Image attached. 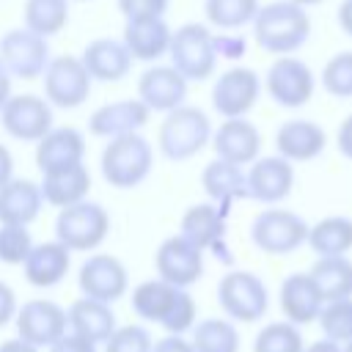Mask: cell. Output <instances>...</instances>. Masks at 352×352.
<instances>
[{"label": "cell", "instance_id": "cell-1", "mask_svg": "<svg viewBox=\"0 0 352 352\" xmlns=\"http://www.w3.org/2000/svg\"><path fill=\"white\" fill-rule=\"evenodd\" d=\"M253 38L270 55H294L311 36V16L292 0H272L258 6L253 16Z\"/></svg>", "mask_w": 352, "mask_h": 352}, {"label": "cell", "instance_id": "cell-2", "mask_svg": "<svg viewBox=\"0 0 352 352\" xmlns=\"http://www.w3.org/2000/svg\"><path fill=\"white\" fill-rule=\"evenodd\" d=\"M102 179L116 190H132L143 184L154 170V146L140 132L110 138L99 157Z\"/></svg>", "mask_w": 352, "mask_h": 352}, {"label": "cell", "instance_id": "cell-3", "mask_svg": "<svg viewBox=\"0 0 352 352\" xmlns=\"http://www.w3.org/2000/svg\"><path fill=\"white\" fill-rule=\"evenodd\" d=\"M212 143V121L195 104H179L176 110L165 113L157 129V148L170 162L192 160Z\"/></svg>", "mask_w": 352, "mask_h": 352}, {"label": "cell", "instance_id": "cell-4", "mask_svg": "<svg viewBox=\"0 0 352 352\" xmlns=\"http://www.w3.org/2000/svg\"><path fill=\"white\" fill-rule=\"evenodd\" d=\"M170 66L187 80V82H204L217 69V52H214V33L201 22H184L170 33L168 47Z\"/></svg>", "mask_w": 352, "mask_h": 352}, {"label": "cell", "instance_id": "cell-5", "mask_svg": "<svg viewBox=\"0 0 352 352\" xmlns=\"http://www.w3.org/2000/svg\"><path fill=\"white\" fill-rule=\"evenodd\" d=\"M110 214L96 201H80L58 209L55 239L63 242L72 253H94L110 234Z\"/></svg>", "mask_w": 352, "mask_h": 352}, {"label": "cell", "instance_id": "cell-6", "mask_svg": "<svg viewBox=\"0 0 352 352\" xmlns=\"http://www.w3.org/2000/svg\"><path fill=\"white\" fill-rule=\"evenodd\" d=\"M217 305L231 322H258L270 308L267 283L250 270H228L217 280Z\"/></svg>", "mask_w": 352, "mask_h": 352}, {"label": "cell", "instance_id": "cell-7", "mask_svg": "<svg viewBox=\"0 0 352 352\" xmlns=\"http://www.w3.org/2000/svg\"><path fill=\"white\" fill-rule=\"evenodd\" d=\"M308 239V223L292 209H261L250 223V242L267 256H289Z\"/></svg>", "mask_w": 352, "mask_h": 352}, {"label": "cell", "instance_id": "cell-8", "mask_svg": "<svg viewBox=\"0 0 352 352\" xmlns=\"http://www.w3.org/2000/svg\"><path fill=\"white\" fill-rule=\"evenodd\" d=\"M41 85H44V99L52 107L74 110L88 102L94 80H91L88 69L82 66L80 55H55V58H50V63L41 74Z\"/></svg>", "mask_w": 352, "mask_h": 352}, {"label": "cell", "instance_id": "cell-9", "mask_svg": "<svg viewBox=\"0 0 352 352\" xmlns=\"http://www.w3.org/2000/svg\"><path fill=\"white\" fill-rule=\"evenodd\" d=\"M264 91L275 104L286 110H297L311 102L316 91V77L305 60L294 55H278L264 74Z\"/></svg>", "mask_w": 352, "mask_h": 352}, {"label": "cell", "instance_id": "cell-10", "mask_svg": "<svg viewBox=\"0 0 352 352\" xmlns=\"http://www.w3.org/2000/svg\"><path fill=\"white\" fill-rule=\"evenodd\" d=\"M50 41L33 30L11 28L0 36V60L6 63L8 74L16 80H41L50 63Z\"/></svg>", "mask_w": 352, "mask_h": 352}, {"label": "cell", "instance_id": "cell-11", "mask_svg": "<svg viewBox=\"0 0 352 352\" xmlns=\"http://www.w3.org/2000/svg\"><path fill=\"white\" fill-rule=\"evenodd\" d=\"M52 104L38 94H11L0 107L3 129L22 143H38L55 124Z\"/></svg>", "mask_w": 352, "mask_h": 352}, {"label": "cell", "instance_id": "cell-12", "mask_svg": "<svg viewBox=\"0 0 352 352\" xmlns=\"http://www.w3.org/2000/svg\"><path fill=\"white\" fill-rule=\"evenodd\" d=\"M261 96V77L248 66H231L212 82V107L223 118L248 116Z\"/></svg>", "mask_w": 352, "mask_h": 352}, {"label": "cell", "instance_id": "cell-13", "mask_svg": "<svg viewBox=\"0 0 352 352\" xmlns=\"http://www.w3.org/2000/svg\"><path fill=\"white\" fill-rule=\"evenodd\" d=\"M77 286L82 297L102 300V302H116L126 294L129 289V272L124 261L113 253H91L80 270H77Z\"/></svg>", "mask_w": 352, "mask_h": 352}, {"label": "cell", "instance_id": "cell-14", "mask_svg": "<svg viewBox=\"0 0 352 352\" xmlns=\"http://www.w3.org/2000/svg\"><path fill=\"white\" fill-rule=\"evenodd\" d=\"M14 324H16V336L36 344L38 349H47L50 344H55L60 336L69 333L66 308L58 305L55 300H47V297H36V300L22 302L16 308Z\"/></svg>", "mask_w": 352, "mask_h": 352}, {"label": "cell", "instance_id": "cell-15", "mask_svg": "<svg viewBox=\"0 0 352 352\" xmlns=\"http://www.w3.org/2000/svg\"><path fill=\"white\" fill-rule=\"evenodd\" d=\"M154 272L157 278L179 289H190L204 275V250L190 239H184L182 234H170L160 242L154 253Z\"/></svg>", "mask_w": 352, "mask_h": 352}, {"label": "cell", "instance_id": "cell-16", "mask_svg": "<svg viewBox=\"0 0 352 352\" xmlns=\"http://www.w3.org/2000/svg\"><path fill=\"white\" fill-rule=\"evenodd\" d=\"M248 179V198L275 206L283 198H289L294 187V162H289L280 154L272 157H256L245 173Z\"/></svg>", "mask_w": 352, "mask_h": 352}, {"label": "cell", "instance_id": "cell-17", "mask_svg": "<svg viewBox=\"0 0 352 352\" xmlns=\"http://www.w3.org/2000/svg\"><path fill=\"white\" fill-rule=\"evenodd\" d=\"M190 82L170 66V63H151L138 77V99L151 113H170L187 99Z\"/></svg>", "mask_w": 352, "mask_h": 352}, {"label": "cell", "instance_id": "cell-18", "mask_svg": "<svg viewBox=\"0 0 352 352\" xmlns=\"http://www.w3.org/2000/svg\"><path fill=\"white\" fill-rule=\"evenodd\" d=\"M214 157L228 160L234 165H250L256 157H261V132L248 116L242 118H223L217 129H212Z\"/></svg>", "mask_w": 352, "mask_h": 352}, {"label": "cell", "instance_id": "cell-19", "mask_svg": "<svg viewBox=\"0 0 352 352\" xmlns=\"http://www.w3.org/2000/svg\"><path fill=\"white\" fill-rule=\"evenodd\" d=\"M151 110L135 96V99H116V102H104L99 104L91 116H88V132L94 138H118V135H129V132H140L148 124Z\"/></svg>", "mask_w": 352, "mask_h": 352}, {"label": "cell", "instance_id": "cell-20", "mask_svg": "<svg viewBox=\"0 0 352 352\" xmlns=\"http://www.w3.org/2000/svg\"><path fill=\"white\" fill-rule=\"evenodd\" d=\"M170 33L173 30L165 22V16H138V19H124L121 41L126 44L132 60L157 63L160 58L168 55Z\"/></svg>", "mask_w": 352, "mask_h": 352}, {"label": "cell", "instance_id": "cell-21", "mask_svg": "<svg viewBox=\"0 0 352 352\" xmlns=\"http://www.w3.org/2000/svg\"><path fill=\"white\" fill-rule=\"evenodd\" d=\"M278 302H280L283 316L292 324L302 327V324H311V322L319 319V311L324 305V297H322L319 286L314 283L311 272H292L280 283Z\"/></svg>", "mask_w": 352, "mask_h": 352}, {"label": "cell", "instance_id": "cell-22", "mask_svg": "<svg viewBox=\"0 0 352 352\" xmlns=\"http://www.w3.org/2000/svg\"><path fill=\"white\" fill-rule=\"evenodd\" d=\"M327 146V132L311 118H289L275 132V148L289 162H311Z\"/></svg>", "mask_w": 352, "mask_h": 352}, {"label": "cell", "instance_id": "cell-23", "mask_svg": "<svg viewBox=\"0 0 352 352\" xmlns=\"http://www.w3.org/2000/svg\"><path fill=\"white\" fill-rule=\"evenodd\" d=\"M226 220H228V209H223L220 204L214 201L192 204L184 209L179 220V234L192 245H198L201 250H220L226 239Z\"/></svg>", "mask_w": 352, "mask_h": 352}, {"label": "cell", "instance_id": "cell-24", "mask_svg": "<svg viewBox=\"0 0 352 352\" xmlns=\"http://www.w3.org/2000/svg\"><path fill=\"white\" fill-rule=\"evenodd\" d=\"M69 267H72V250L58 242V239H50V242H33L28 258L22 261V272H25V280L36 289H52L58 286L66 275H69Z\"/></svg>", "mask_w": 352, "mask_h": 352}, {"label": "cell", "instance_id": "cell-25", "mask_svg": "<svg viewBox=\"0 0 352 352\" xmlns=\"http://www.w3.org/2000/svg\"><path fill=\"white\" fill-rule=\"evenodd\" d=\"M80 60L88 69L94 82H118L132 69V55H129L126 44L121 38H110V36L88 41Z\"/></svg>", "mask_w": 352, "mask_h": 352}, {"label": "cell", "instance_id": "cell-26", "mask_svg": "<svg viewBox=\"0 0 352 352\" xmlns=\"http://www.w3.org/2000/svg\"><path fill=\"white\" fill-rule=\"evenodd\" d=\"M85 162V135L74 126H52L36 143V168L41 173Z\"/></svg>", "mask_w": 352, "mask_h": 352}, {"label": "cell", "instance_id": "cell-27", "mask_svg": "<svg viewBox=\"0 0 352 352\" xmlns=\"http://www.w3.org/2000/svg\"><path fill=\"white\" fill-rule=\"evenodd\" d=\"M38 187H41L44 204H50V206H55V209L80 204V201H85L88 192H91V173H88V165H85V162H77V165H66V168L47 170V173H41Z\"/></svg>", "mask_w": 352, "mask_h": 352}, {"label": "cell", "instance_id": "cell-28", "mask_svg": "<svg viewBox=\"0 0 352 352\" xmlns=\"http://www.w3.org/2000/svg\"><path fill=\"white\" fill-rule=\"evenodd\" d=\"M66 316H69V333H74L96 346L104 344L110 338V333L118 327L113 305L102 302V300H91V297H77L66 308Z\"/></svg>", "mask_w": 352, "mask_h": 352}, {"label": "cell", "instance_id": "cell-29", "mask_svg": "<svg viewBox=\"0 0 352 352\" xmlns=\"http://www.w3.org/2000/svg\"><path fill=\"white\" fill-rule=\"evenodd\" d=\"M44 209L41 187L33 179H8L0 187V223L30 226Z\"/></svg>", "mask_w": 352, "mask_h": 352}, {"label": "cell", "instance_id": "cell-30", "mask_svg": "<svg viewBox=\"0 0 352 352\" xmlns=\"http://www.w3.org/2000/svg\"><path fill=\"white\" fill-rule=\"evenodd\" d=\"M201 187L209 195V201L220 204L223 209H231L234 201L248 198V179L242 165H234L220 157L206 162V168L201 170Z\"/></svg>", "mask_w": 352, "mask_h": 352}, {"label": "cell", "instance_id": "cell-31", "mask_svg": "<svg viewBox=\"0 0 352 352\" xmlns=\"http://www.w3.org/2000/svg\"><path fill=\"white\" fill-rule=\"evenodd\" d=\"M176 294H179V286H173V283H168V280L154 275L148 280H140L132 289L129 305H132L138 319L151 322V324H162L165 316L170 314L173 302H176Z\"/></svg>", "mask_w": 352, "mask_h": 352}, {"label": "cell", "instance_id": "cell-32", "mask_svg": "<svg viewBox=\"0 0 352 352\" xmlns=\"http://www.w3.org/2000/svg\"><path fill=\"white\" fill-rule=\"evenodd\" d=\"M308 248L316 256H346L352 250V217L327 214L308 226Z\"/></svg>", "mask_w": 352, "mask_h": 352}, {"label": "cell", "instance_id": "cell-33", "mask_svg": "<svg viewBox=\"0 0 352 352\" xmlns=\"http://www.w3.org/2000/svg\"><path fill=\"white\" fill-rule=\"evenodd\" d=\"M308 272L314 283L319 286L324 302L352 297V258L349 256H316Z\"/></svg>", "mask_w": 352, "mask_h": 352}, {"label": "cell", "instance_id": "cell-34", "mask_svg": "<svg viewBox=\"0 0 352 352\" xmlns=\"http://www.w3.org/2000/svg\"><path fill=\"white\" fill-rule=\"evenodd\" d=\"M192 333V346L198 352H239V330L236 322H231L228 316H206L198 319Z\"/></svg>", "mask_w": 352, "mask_h": 352}, {"label": "cell", "instance_id": "cell-35", "mask_svg": "<svg viewBox=\"0 0 352 352\" xmlns=\"http://www.w3.org/2000/svg\"><path fill=\"white\" fill-rule=\"evenodd\" d=\"M22 25L44 38L58 36L69 25V0H25Z\"/></svg>", "mask_w": 352, "mask_h": 352}, {"label": "cell", "instance_id": "cell-36", "mask_svg": "<svg viewBox=\"0 0 352 352\" xmlns=\"http://www.w3.org/2000/svg\"><path fill=\"white\" fill-rule=\"evenodd\" d=\"M258 11V0H206L204 14L206 22L217 30H239L253 22Z\"/></svg>", "mask_w": 352, "mask_h": 352}, {"label": "cell", "instance_id": "cell-37", "mask_svg": "<svg viewBox=\"0 0 352 352\" xmlns=\"http://www.w3.org/2000/svg\"><path fill=\"white\" fill-rule=\"evenodd\" d=\"M302 333L289 319L267 322L253 338V352H302Z\"/></svg>", "mask_w": 352, "mask_h": 352}, {"label": "cell", "instance_id": "cell-38", "mask_svg": "<svg viewBox=\"0 0 352 352\" xmlns=\"http://www.w3.org/2000/svg\"><path fill=\"white\" fill-rule=\"evenodd\" d=\"M316 322H319L324 338H333V341H338L341 346H344L346 341H352V297L324 302Z\"/></svg>", "mask_w": 352, "mask_h": 352}, {"label": "cell", "instance_id": "cell-39", "mask_svg": "<svg viewBox=\"0 0 352 352\" xmlns=\"http://www.w3.org/2000/svg\"><path fill=\"white\" fill-rule=\"evenodd\" d=\"M319 80H322V88L330 96H336V99H352V50L336 52L324 63Z\"/></svg>", "mask_w": 352, "mask_h": 352}, {"label": "cell", "instance_id": "cell-40", "mask_svg": "<svg viewBox=\"0 0 352 352\" xmlns=\"http://www.w3.org/2000/svg\"><path fill=\"white\" fill-rule=\"evenodd\" d=\"M33 248V236L28 226H14V223H0V261L8 267H22Z\"/></svg>", "mask_w": 352, "mask_h": 352}, {"label": "cell", "instance_id": "cell-41", "mask_svg": "<svg viewBox=\"0 0 352 352\" xmlns=\"http://www.w3.org/2000/svg\"><path fill=\"white\" fill-rule=\"evenodd\" d=\"M102 346L104 352H151L154 338L143 324H118Z\"/></svg>", "mask_w": 352, "mask_h": 352}, {"label": "cell", "instance_id": "cell-42", "mask_svg": "<svg viewBox=\"0 0 352 352\" xmlns=\"http://www.w3.org/2000/svg\"><path fill=\"white\" fill-rule=\"evenodd\" d=\"M118 11L124 19H138V16H165L170 0H116Z\"/></svg>", "mask_w": 352, "mask_h": 352}, {"label": "cell", "instance_id": "cell-43", "mask_svg": "<svg viewBox=\"0 0 352 352\" xmlns=\"http://www.w3.org/2000/svg\"><path fill=\"white\" fill-rule=\"evenodd\" d=\"M245 50H248L245 36L231 33V30H226V33H214V52H217V58L239 60V58L245 55Z\"/></svg>", "mask_w": 352, "mask_h": 352}, {"label": "cell", "instance_id": "cell-44", "mask_svg": "<svg viewBox=\"0 0 352 352\" xmlns=\"http://www.w3.org/2000/svg\"><path fill=\"white\" fill-rule=\"evenodd\" d=\"M47 352H96V344H91V341H85L74 333H66L55 344H50Z\"/></svg>", "mask_w": 352, "mask_h": 352}, {"label": "cell", "instance_id": "cell-45", "mask_svg": "<svg viewBox=\"0 0 352 352\" xmlns=\"http://www.w3.org/2000/svg\"><path fill=\"white\" fill-rule=\"evenodd\" d=\"M151 352H198V349L192 346L190 338H184V336H179V333H165L162 338L154 341Z\"/></svg>", "mask_w": 352, "mask_h": 352}, {"label": "cell", "instance_id": "cell-46", "mask_svg": "<svg viewBox=\"0 0 352 352\" xmlns=\"http://www.w3.org/2000/svg\"><path fill=\"white\" fill-rule=\"evenodd\" d=\"M16 308H19V302H16V292H14L6 280H0V327H6L8 322H14Z\"/></svg>", "mask_w": 352, "mask_h": 352}, {"label": "cell", "instance_id": "cell-47", "mask_svg": "<svg viewBox=\"0 0 352 352\" xmlns=\"http://www.w3.org/2000/svg\"><path fill=\"white\" fill-rule=\"evenodd\" d=\"M336 146H338V151H341L346 160H352V113L341 121V126H338V132H336Z\"/></svg>", "mask_w": 352, "mask_h": 352}, {"label": "cell", "instance_id": "cell-48", "mask_svg": "<svg viewBox=\"0 0 352 352\" xmlns=\"http://www.w3.org/2000/svg\"><path fill=\"white\" fill-rule=\"evenodd\" d=\"M336 22H338L341 33H346L352 38V0H341L338 14H336Z\"/></svg>", "mask_w": 352, "mask_h": 352}, {"label": "cell", "instance_id": "cell-49", "mask_svg": "<svg viewBox=\"0 0 352 352\" xmlns=\"http://www.w3.org/2000/svg\"><path fill=\"white\" fill-rule=\"evenodd\" d=\"M8 179H14V157H11L8 146L0 143V187H3Z\"/></svg>", "mask_w": 352, "mask_h": 352}, {"label": "cell", "instance_id": "cell-50", "mask_svg": "<svg viewBox=\"0 0 352 352\" xmlns=\"http://www.w3.org/2000/svg\"><path fill=\"white\" fill-rule=\"evenodd\" d=\"M0 352H41L36 344H30V341H25V338H6L3 344H0Z\"/></svg>", "mask_w": 352, "mask_h": 352}, {"label": "cell", "instance_id": "cell-51", "mask_svg": "<svg viewBox=\"0 0 352 352\" xmlns=\"http://www.w3.org/2000/svg\"><path fill=\"white\" fill-rule=\"evenodd\" d=\"M302 352H344V346L338 341H333V338H319L314 344H305Z\"/></svg>", "mask_w": 352, "mask_h": 352}, {"label": "cell", "instance_id": "cell-52", "mask_svg": "<svg viewBox=\"0 0 352 352\" xmlns=\"http://www.w3.org/2000/svg\"><path fill=\"white\" fill-rule=\"evenodd\" d=\"M11 82H14V77L8 74V69H6V63L0 60V107L8 102V96H11Z\"/></svg>", "mask_w": 352, "mask_h": 352}, {"label": "cell", "instance_id": "cell-53", "mask_svg": "<svg viewBox=\"0 0 352 352\" xmlns=\"http://www.w3.org/2000/svg\"><path fill=\"white\" fill-rule=\"evenodd\" d=\"M292 3H297V6L308 8V6H319V3H324V0H292Z\"/></svg>", "mask_w": 352, "mask_h": 352}, {"label": "cell", "instance_id": "cell-54", "mask_svg": "<svg viewBox=\"0 0 352 352\" xmlns=\"http://www.w3.org/2000/svg\"><path fill=\"white\" fill-rule=\"evenodd\" d=\"M344 352H352V341H346V344H344Z\"/></svg>", "mask_w": 352, "mask_h": 352}]
</instances>
